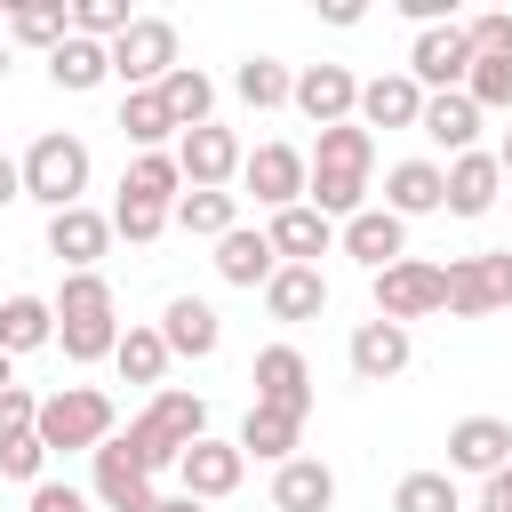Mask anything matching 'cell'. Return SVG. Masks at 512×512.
<instances>
[{"label": "cell", "instance_id": "cell-52", "mask_svg": "<svg viewBox=\"0 0 512 512\" xmlns=\"http://www.w3.org/2000/svg\"><path fill=\"white\" fill-rule=\"evenodd\" d=\"M8 384H16V360H8V352H0V392H8Z\"/></svg>", "mask_w": 512, "mask_h": 512}, {"label": "cell", "instance_id": "cell-36", "mask_svg": "<svg viewBox=\"0 0 512 512\" xmlns=\"http://www.w3.org/2000/svg\"><path fill=\"white\" fill-rule=\"evenodd\" d=\"M168 224H184L192 240H224V232L240 224V192H184V200L168 208Z\"/></svg>", "mask_w": 512, "mask_h": 512}, {"label": "cell", "instance_id": "cell-24", "mask_svg": "<svg viewBox=\"0 0 512 512\" xmlns=\"http://www.w3.org/2000/svg\"><path fill=\"white\" fill-rule=\"evenodd\" d=\"M264 240H272V256H280V264H320V256L336 248V224H328L320 208H304V200H296V208H280V216L264 224Z\"/></svg>", "mask_w": 512, "mask_h": 512}, {"label": "cell", "instance_id": "cell-48", "mask_svg": "<svg viewBox=\"0 0 512 512\" xmlns=\"http://www.w3.org/2000/svg\"><path fill=\"white\" fill-rule=\"evenodd\" d=\"M8 200H24V168L0 152V208H8Z\"/></svg>", "mask_w": 512, "mask_h": 512}, {"label": "cell", "instance_id": "cell-43", "mask_svg": "<svg viewBox=\"0 0 512 512\" xmlns=\"http://www.w3.org/2000/svg\"><path fill=\"white\" fill-rule=\"evenodd\" d=\"M40 464H48V448H40L32 432H8V440H0V480H16V488H40Z\"/></svg>", "mask_w": 512, "mask_h": 512}, {"label": "cell", "instance_id": "cell-29", "mask_svg": "<svg viewBox=\"0 0 512 512\" xmlns=\"http://www.w3.org/2000/svg\"><path fill=\"white\" fill-rule=\"evenodd\" d=\"M448 192H440V160H392L384 168V208L408 224V216H432Z\"/></svg>", "mask_w": 512, "mask_h": 512}, {"label": "cell", "instance_id": "cell-25", "mask_svg": "<svg viewBox=\"0 0 512 512\" xmlns=\"http://www.w3.org/2000/svg\"><path fill=\"white\" fill-rule=\"evenodd\" d=\"M272 272H280V256H272L264 224H232V232L216 240V280H224V288H264Z\"/></svg>", "mask_w": 512, "mask_h": 512}, {"label": "cell", "instance_id": "cell-31", "mask_svg": "<svg viewBox=\"0 0 512 512\" xmlns=\"http://www.w3.org/2000/svg\"><path fill=\"white\" fill-rule=\"evenodd\" d=\"M160 104H168L176 136H184V128H208V120H216V80H208L200 64H176V72L160 80Z\"/></svg>", "mask_w": 512, "mask_h": 512}, {"label": "cell", "instance_id": "cell-47", "mask_svg": "<svg viewBox=\"0 0 512 512\" xmlns=\"http://www.w3.org/2000/svg\"><path fill=\"white\" fill-rule=\"evenodd\" d=\"M480 512H512V464L480 480Z\"/></svg>", "mask_w": 512, "mask_h": 512}, {"label": "cell", "instance_id": "cell-14", "mask_svg": "<svg viewBox=\"0 0 512 512\" xmlns=\"http://www.w3.org/2000/svg\"><path fill=\"white\" fill-rule=\"evenodd\" d=\"M96 504H104V512H152V504H160L152 472L128 456V440H120V432L96 448Z\"/></svg>", "mask_w": 512, "mask_h": 512}, {"label": "cell", "instance_id": "cell-19", "mask_svg": "<svg viewBox=\"0 0 512 512\" xmlns=\"http://www.w3.org/2000/svg\"><path fill=\"white\" fill-rule=\"evenodd\" d=\"M352 120H360L368 136H376V128H416V120H424V88H416L408 72H376V80H360Z\"/></svg>", "mask_w": 512, "mask_h": 512}, {"label": "cell", "instance_id": "cell-21", "mask_svg": "<svg viewBox=\"0 0 512 512\" xmlns=\"http://www.w3.org/2000/svg\"><path fill=\"white\" fill-rule=\"evenodd\" d=\"M336 240H344V256H352V264H368V272H384V264H400V256H408V224H400L392 208H360V216H344V224H336Z\"/></svg>", "mask_w": 512, "mask_h": 512}, {"label": "cell", "instance_id": "cell-6", "mask_svg": "<svg viewBox=\"0 0 512 512\" xmlns=\"http://www.w3.org/2000/svg\"><path fill=\"white\" fill-rule=\"evenodd\" d=\"M368 280H376V320H392V328H408V320H424V312H448V264L400 256V264H384V272H368Z\"/></svg>", "mask_w": 512, "mask_h": 512}, {"label": "cell", "instance_id": "cell-7", "mask_svg": "<svg viewBox=\"0 0 512 512\" xmlns=\"http://www.w3.org/2000/svg\"><path fill=\"white\" fill-rule=\"evenodd\" d=\"M176 64H184V56H176V24H168V16H136V24L112 40V80H120V88H160Z\"/></svg>", "mask_w": 512, "mask_h": 512}, {"label": "cell", "instance_id": "cell-35", "mask_svg": "<svg viewBox=\"0 0 512 512\" xmlns=\"http://www.w3.org/2000/svg\"><path fill=\"white\" fill-rule=\"evenodd\" d=\"M120 136H128L136 152H168V136H176V120H168V104H160V88H128V96H120Z\"/></svg>", "mask_w": 512, "mask_h": 512}, {"label": "cell", "instance_id": "cell-11", "mask_svg": "<svg viewBox=\"0 0 512 512\" xmlns=\"http://www.w3.org/2000/svg\"><path fill=\"white\" fill-rule=\"evenodd\" d=\"M248 384H256V408L312 416V360H304L296 344H264V352H256V368H248Z\"/></svg>", "mask_w": 512, "mask_h": 512}, {"label": "cell", "instance_id": "cell-10", "mask_svg": "<svg viewBox=\"0 0 512 512\" xmlns=\"http://www.w3.org/2000/svg\"><path fill=\"white\" fill-rule=\"evenodd\" d=\"M240 472H248L240 440H216V432H200V440L176 456V480H184V496H192V504H224V496L240 488Z\"/></svg>", "mask_w": 512, "mask_h": 512}, {"label": "cell", "instance_id": "cell-20", "mask_svg": "<svg viewBox=\"0 0 512 512\" xmlns=\"http://www.w3.org/2000/svg\"><path fill=\"white\" fill-rule=\"evenodd\" d=\"M440 208L448 216H488L496 208V192H504V168H496V152H456L448 168H440Z\"/></svg>", "mask_w": 512, "mask_h": 512}, {"label": "cell", "instance_id": "cell-4", "mask_svg": "<svg viewBox=\"0 0 512 512\" xmlns=\"http://www.w3.org/2000/svg\"><path fill=\"white\" fill-rule=\"evenodd\" d=\"M16 168H24V200H40L48 216H56V208H80V192H88V176H96V160H88V144H80L72 128L32 136Z\"/></svg>", "mask_w": 512, "mask_h": 512}, {"label": "cell", "instance_id": "cell-1", "mask_svg": "<svg viewBox=\"0 0 512 512\" xmlns=\"http://www.w3.org/2000/svg\"><path fill=\"white\" fill-rule=\"evenodd\" d=\"M368 176H376V136L360 120H336L304 152V208H320L328 224H344V216L368 208Z\"/></svg>", "mask_w": 512, "mask_h": 512}, {"label": "cell", "instance_id": "cell-12", "mask_svg": "<svg viewBox=\"0 0 512 512\" xmlns=\"http://www.w3.org/2000/svg\"><path fill=\"white\" fill-rule=\"evenodd\" d=\"M464 72H472L464 24H432V32H416V40H408V80H416L424 96H440V88H464Z\"/></svg>", "mask_w": 512, "mask_h": 512}, {"label": "cell", "instance_id": "cell-33", "mask_svg": "<svg viewBox=\"0 0 512 512\" xmlns=\"http://www.w3.org/2000/svg\"><path fill=\"white\" fill-rule=\"evenodd\" d=\"M40 344H56V312H48V296H8V304H0V352L24 360V352H40Z\"/></svg>", "mask_w": 512, "mask_h": 512}, {"label": "cell", "instance_id": "cell-32", "mask_svg": "<svg viewBox=\"0 0 512 512\" xmlns=\"http://www.w3.org/2000/svg\"><path fill=\"white\" fill-rule=\"evenodd\" d=\"M120 200L176 208V200H184V168H176V152H136V160L120 168Z\"/></svg>", "mask_w": 512, "mask_h": 512}, {"label": "cell", "instance_id": "cell-46", "mask_svg": "<svg viewBox=\"0 0 512 512\" xmlns=\"http://www.w3.org/2000/svg\"><path fill=\"white\" fill-rule=\"evenodd\" d=\"M24 512H88V496H80V488H64V480H40Z\"/></svg>", "mask_w": 512, "mask_h": 512}, {"label": "cell", "instance_id": "cell-22", "mask_svg": "<svg viewBox=\"0 0 512 512\" xmlns=\"http://www.w3.org/2000/svg\"><path fill=\"white\" fill-rule=\"evenodd\" d=\"M504 464H512V424H504V416H464V424L448 432V472L488 480V472H504Z\"/></svg>", "mask_w": 512, "mask_h": 512}, {"label": "cell", "instance_id": "cell-49", "mask_svg": "<svg viewBox=\"0 0 512 512\" xmlns=\"http://www.w3.org/2000/svg\"><path fill=\"white\" fill-rule=\"evenodd\" d=\"M320 16H328V24H344V32H352V24H360V0H320Z\"/></svg>", "mask_w": 512, "mask_h": 512}, {"label": "cell", "instance_id": "cell-23", "mask_svg": "<svg viewBox=\"0 0 512 512\" xmlns=\"http://www.w3.org/2000/svg\"><path fill=\"white\" fill-rule=\"evenodd\" d=\"M264 312H272L280 328L320 320V312H328V280H320V264H280V272L264 280Z\"/></svg>", "mask_w": 512, "mask_h": 512}, {"label": "cell", "instance_id": "cell-28", "mask_svg": "<svg viewBox=\"0 0 512 512\" xmlns=\"http://www.w3.org/2000/svg\"><path fill=\"white\" fill-rule=\"evenodd\" d=\"M48 80H56L64 96H88V88H104V80H112V48H104V40L64 32V40L48 48Z\"/></svg>", "mask_w": 512, "mask_h": 512}, {"label": "cell", "instance_id": "cell-18", "mask_svg": "<svg viewBox=\"0 0 512 512\" xmlns=\"http://www.w3.org/2000/svg\"><path fill=\"white\" fill-rule=\"evenodd\" d=\"M288 104H296L312 128H336V120H352V104H360V80H352L344 64H304Z\"/></svg>", "mask_w": 512, "mask_h": 512}, {"label": "cell", "instance_id": "cell-27", "mask_svg": "<svg viewBox=\"0 0 512 512\" xmlns=\"http://www.w3.org/2000/svg\"><path fill=\"white\" fill-rule=\"evenodd\" d=\"M328 504H336V472L320 456L272 464V512H328Z\"/></svg>", "mask_w": 512, "mask_h": 512}, {"label": "cell", "instance_id": "cell-26", "mask_svg": "<svg viewBox=\"0 0 512 512\" xmlns=\"http://www.w3.org/2000/svg\"><path fill=\"white\" fill-rule=\"evenodd\" d=\"M448 160L456 152H480V104L464 96V88H440V96H424V120H416Z\"/></svg>", "mask_w": 512, "mask_h": 512}, {"label": "cell", "instance_id": "cell-8", "mask_svg": "<svg viewBox=\"0 0 512 512\" xmlns=\"http://www.w3.org/2000/svg\"><path fill=\"white\" fill-rule=\"evenodd\" d=\"M512 304V248H480L448 264V312L456 320H488Z\"/></svg>", "mask_w": 512, "mask_h": 512}, {"label": "cell", "instance_id": "cell-42", "mask_svg": "<svg viewBox=\"0 0 512 512\" xmlns=\"http://www.w3.org/2000/svg\"><path fill=\"white\" fill-rule=\"evenodd\" d=\"M112 232L136 240V248H152V240L168 232V208H152V200H112Z\"/></svg>", "mask_w": 512, "mask_h": 512}, {"label": "cell", "instance_id": "cell-44", "mask_svg": "<svg viewBox=\"0 0 512 512\" xmlns=\"http://www.w3.org/2000/svg\"><path fill=\"white\" fill-rule=\"evenodd\" d=\"M464 48H472V56H512V8L464 16Z\"/></svg>", "mask_w": 512, "mask_h": 512}, {"label": "cell", "instance_id": "cell-3", "mask_svg": "<svg viewBox=\"0 0 512 512\" xmlns=\"http://www.w3.org/2000/svg\"><path fill=\"white\" fill-rule=\"evenodd\" d=\"M200 432H208V400H200V392L160 384V392L136 408V424H128L120 440H128V456H136L144 472H168V464H176V456H184Z\"/></svg>", "mask_w": 512, "mask_h": 512}, {"label": "cell", "instance_id": "cell-38", "mask_svg": "<svg viewBox=\"0 0 512 512\" xmlns=\"http://www.w3.org/2000/svg\"><path fill=\"white\" fill-rule=\"evenodd\" d=\"M112 368H120L128 384H152V392H160V376H168V344H160V328H120Z\"/></svg>", "mask_w": 512, "mask_h": 512}, {"label": "cell", "instance_id": "cell-39", "mask_svg": "<svg viewBox=\"0 0 512 512\" xmlns=\"http://www.w3.org/2000/svg\"><path fill=\"white\" fill-rule=\"evenodd\" d=\"M392 512H464V496H456V472H400V488H392Z\"/></svg>", "mask_w": 512, "mask_h": 512}, {"label": "cell", "instance_id": "cell-51", "mask_svg": "<svg viewBox=\"0 0 512 512\" xmlns=\"http://www.w3.org/2000/svg\"><path fill=\"white\" fill-rule=\"evenodd\" d=\"M496 168H504V176H512V128H504V144H496Z\"/></svg>", "mask_w": 512, "mask_h": 512}, {"label": "cell", "instance_id": "cell-15", "mask_svg": "<svg viewBox=\"0 0 512 512\" xmlns=\"http://www.w3.org/2000/svg\"><path fill=\"white\" fill-rule=\"evenodd\" d=\"M104 248H112V216H96L88 200L48 216V256H56L64 272H96V256H104Z\"/></svg>", "mask_w": 512, "mask_h": 512}, {"label": "cell", "instance_id": "cell-40", "mask_svg": "<svg viewBox=\"0 0 512 512\" xmlns=\"http://www.w3.org/2000/svg\"><path fill=\"white\" fill-rule=\"evenodd\" d=\"M464 96H472L480 112H512V56H472Z\"/></svg>", "mask_w": 512, "mask_h": 512}, {"label": "cell", "instance_id": "cell-17", "mask_svg": "<svg viewBox=\"0 0 512 512\" xmlns=\"http://www.w3.org/2000/svg\"><path fill=\"white\" fill-rule=\"evenodd\" d=\"M344 360H352V376H360V384H392V376L416 360V336H408V328H392V320H360V328H352V344H344Z\"/></svg>", "mask_w": 512, "mask_h": 512}, {"label": "cell", "instance_id": "cell-45", "mask_svg": "<svg viewBox=\"0 0 512 512\" xmlns=\"http://www.w3.org/2000/svg\"><path fill=\"white\" fill-rule=\"evenodd\" d=\"M32 416H40V400H32L24 384H8V392H0V440H8V432H32Z\"/></svg>", "mask_w": 512, "mask_h": 512}, {"label": "cell", "instance_id": "cell-5", "mask_svg": "<svg viewBox=\"0 0 512 512\" xmlns=\"http://www.w3.org/2000/svg\"><path fill=\"white\" fill-rule=\"evenodd\" d=\"M32 440L48 448V456H64V448H104L112 440V400L96 392V384H64V392H48L40 400V416H32Z\"/></svg>", "mask_w": 512, "mask_h": 512}, {"label": "cell", "instance_id": "cell-37", "mask_svg": "<svg viewBox=\"0 0 512 512\" xmlns=\"http://www.w3.org/2000/svg\"><path fill=\"white\" fill-rule=\"evenodd\" d=\"M64 32H72V8L64 0H16L8 8V40L16 48H56Z\"/></svg>", "mask_w": 512, "mask_h": 512}, {"label": "cell", "instance_id": "cell-50", "mask_svg": "<svg viewBox=\"0 0 512 512\" xmlns=\"http://www.w3.org/2000/svg\"><path fill=\"white\" fill-rule=\"evenodd\" d=\"M152 512H208V504H192V496H160Z\"/></svg>", "mask_w": 512, "mask_h": 512}, {"label": "cell", "instance_id": "cell-9", "mask_svg": "<svg viewBox=\"0 0 512 512\" xmlns=\"http://www.w3.org/2000/svg\"><path fill=\"white\" fill-rule=\"evenodd\" d=\"M240 136L224 128V120H208V128H184L176 136V168H184V192H232V176H240Z\"/></svg>", "mask_w": 512, "mask_h": 512}, {"label": "cell", "instance_id": "cell-30", "mask_svg": "<svg viewBox=\"0 0 512 512\" xmlns=\"http://www.w3.org/2000/svg\"><path fill=\"white\" fill-rule=\"evenodd\" d=\"M296 440H304V416H288V408H256V400H248V416H240V456L288 464Z\"/></svg>", "mask_w": 512, "mask_h": 512}, {"label": "cell", "instance_id": "cell-34", "mask_svg": "<svg viewBox=\"0 0 512 512\" xmlns=\"http://www.w3.org/2000/svg\"><path fill=\"white\" fill-rule=\"evenodd\" d=\"M232 96H240L248 112H280V104L296 96V72H288L280 56H240V72H232Z\"/></svg>", "mask_w": 512, "mask_h": 512}, {"label": "cell", "instance_id": "cell-16", "mask_svg": "<svg viewBox=\"0 0 512 512\" xmlns=\"http://www.w3.org/2000/svg\"><path fill=\"white\" fill-rule=\"evenodd\" d=\"M160 344H168V360H216V344H224L216 304H208V296H168V312H160Z\"/></svg>", "mask_w": 512, "mask_h": 512}, {"label": "cell", "instance_id": "cell-2", "mask_svg": "<svg viewBox=\"0 0 512 512\" xmlns=\"http://www.w3.org/2000/svg\"><path fill=\"white\" fill-rule=\"evenodd\" d=\"M48 312H56V344H64V360H112V344H120V320H112V280L104 272H64V288L48 296Z\"/></svg>", "mask_w": 512, "mask_h": 512}, {"label": "cell", "instance_id": "cell-13", "mask_svg": "<svg viewBox=\"0 0 512 512\" xmlns=\"http://www.w3.org/2000/svg\"><path fill=\"white\" fill-rule=\"evenodd\" d=\"M240 184L256 192V208L280 216V208L304 200V152H296V144H256V152L240 160Z\"/></svg>", "mask_w": 512, "mask_h": 512}, {"label": "cell", "instance_id": "cell-41", "mask_svg": "<svg viewBox=\"0 0 512 512\" xmlns=\"http://www.w3.org/2000/svg\"><path fill=\"white\" fill-rule=\"evenodd\" d=\"M128 24H136L128 0H72V32H80V40H104V48H112Z\"/></svg>", "mask_w": 512, "mask_h": 512}, {"label": "cell", "instance_id": "cell-53", "mask_svg": "<svg viewBox=\"0 0 512 512\" xmlns=\"http://www.w3.org/2000/svg\"><path fill=\"white\" fill-rule=\"evenodd\" d=\"M0 80H8V40H0Z\"/></svg>", "mask_w": 512, "mask_h": 512}]
</instances>
